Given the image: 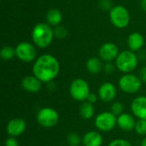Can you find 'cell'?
Here are the masks:
<instances>
[{"label": "cell", "instance_id": "6da1fadb", "mask_svg": "<svg viewBox=\"0 0 146 146\" xmlns=\"http://www.w3.org/2000/svg\"><path fill=\"white\" fill-rule=\"evenodd\" d=\"M60 72L58 60L50 54H44L38 57L33 66V74L42 83H50Z\"/></svg>", "mask_w": 146, "mask_h": 146}, {"label": "cell", "instance_id": "7a4b0ae2", "mask_svg": "<svg viewBox=\"0 0 146 146\" xmlns=\"http://www.w3.org/2000/svg\"><path fill=\"white\" fill-rule=\"evenodd\" d=\"M54 36V30L48 23L37 24L32 32L33 41L39 48L48 47L51 44Z\"/></svg>", "mask_w": 146, "mask_h": 146}, {"label": "cell", "instance_id": "3957f363", "mask_svg": "<svg viewBox=\"0 0 146 146\" xmlns=\"http://www.w3.org/2000/svg\"><path fill=\"white\" fill-rule=\"evenodd\" d=\"M115 66L123 74H129L137 68L138 57L132 50H123L116 57Z\"/></svg>", "mask_w": 146, "mask_h": 146}, {"label": "cell", "instance_id": "277c9868", "mask_svg": "<svg viewBox=\"0 0 146 146\" xmlns=\"http://www.w3.org/2000/svg\"><path fill=\"white\" fill-rule=\"evenodd\" d=\"M69 94L71 98L78 102L86 101L90 92V86L86 80L81 78L74 80L69 86Z\"/></svg>", "mask_w": 146, "mask_h": 146}, {"label": "cell", "instance_id": "5b68a950", "mask_svg": "<svg viewBox=\"0 0 146 146\" xmlns=\"http://www.w3.org/2000/svg\"><path fill=\"white\" fill-rule=\"evenodd\" d=\"M142 81L140 78L133 74H124L118 81L120 89L127 94H134L138 92L141 86Z\"/></svg>", "mask_w": 146, "mask_h": 146}, {"label": "cell", "instance_id": "8992f818", "mask_svg": "<svg viewBox=\"0 0 146 146\" xmlns=\"http://www.w3.org/2000/svg\"><path fill=\"white\" fill-rule=\"evenodd\" d=\"M59 121L58 112L50 107H44L37 113L38 123L44 128L54 127Z\"/></svg>", "mask_w": 146, "mask_h": 146}, {"label": "cell", "instance_id": "52a82bcc", "mask_svg": "<svg viewBox=\"0 0 146 146\" xmlns=\"http://www.w3.org/2000/svg\"><path fill=\"white\" fill-rule=\"evenodd\" d=\"M94 123L98 131L104 133L110 132L117 125V116L110 111H104L96 116Z\"/></svg>", "mask_w": 146, "mask_h": 146}, {"label": "cell", "instance_id": "ba28073f", "mask_svg": "<svg viewBox=\"0 0 146 146\" xmlns=\"http://www.w3.org/2000/svg\"><path fill=\"white\" fill-rule=\"evenodd\" d=\"M111 23L117 28H125L130 21V15L127 9L122 5L113 7L110 12Z\"/></svg>", "mask_w": 146, "mask_h": 146}, {"label": "cell", "instance_id": "9c48e42d", "mask_svg": "<svg viewBox=\"0 0 146 146\" xmlns=\"http://www.w3.org/2000/svg\"><path fill=\"white\" fill-rule=\"evenodd\" d=\"M15 56L24 62H31L36 59L37 51L33 44L29 42H21L15 47Z\"/></svg>", "mask_w": 146, "mask_h": 146}, {"label": "cell", "instance_id": "30bf717a", "mask_svg": "<svg viewBox=\"0 0 146 146\" xmlns=\"http://www.w3.org/2000/svg\"><path fill=\"white\" fill-rule=\"evenodd\" d=\"M27 129V122L20 117L13 118L9 121L6 126V132L10 137H19Z\"/></svg>", "mask_w": 146, "mask_h": 146}, {"label": "cell", "instance_id": "8fae6325", "mask_svg": "<svg viewBox=\"0 0 146 146\" xmlns=\"http://www.w3.org/2000/svg\"><path fill=\"white\" fill-rule=\"evenodd\" d=\"M117 95V89L115 86L111 82L103 83L98 91V96L99 99L104 103H110L115 100Z\"/></svg>", "mask_w": 146, "mask_h": 146}, {"label": "cell", "instance_id": "7c38bea8", "mask_svg": "<svg viewBox=\"0 0 146 146\" xmlns=\"http://www.w3.org/2000/svg\"><path fill=\"white\" fill-rule=\"evenodd\" d=\"M98 55L103 61L110 62L111 61L116 59L119 55V50L116 44H115L114 43L108 42L104 44L100 47L98 50Z\"/></svg>", "mask_w": 146, "mask_h": 146}, {"label": "cell", "instance_id": "4fadbf2b", "mask_svg": "<svg viewBox=\"0 0 146 146\" xmlns=\"http://www.w3.org/2000/svg\"><path fill=\"white\" fill-rule=\"evenodd\" d=\"M131 110L139 120H146V96H139L131 104Z\"/></svg>", "mask_w": 146, "mask_h": 146}, {"label": "cell", "instance_id": "5bb4252c", "mask_svg": "<svg viewBox=\"0 0 146 146\" xmlns=\"http://www.w3.org/2000/svg\"><path fill=\"white\" fill-rule=\"evenodd\" d=\"M21 86L24 91L29 93H37L42 88V82L33 74L25 76L21 82Z\"/></svg>", "mask_w": 146, "mask_h": 146}, {"label": "cell", "instance_id": "9a60e30c", "mask_svg": "<svg viewBox=\"0 0 146 146\" xmlns=\"http://www.w3.org/2000/svg\"><path fill=\"white\" fill-rule=\"evenodd\" d=\"M136 121L133 115L127 113H122L117 116V126L123 131L129 132L135 128Z\"/></svg>", "mask_w": 146, "mask_h": 146}, {"label": "cell", "instance_id": "2e32d148", "mask_svg": "<svg viewBox=\"0 0 146 146\" xmlns=\"http://www.w3.org/2000/svg\"><path fill=\"white\" fill-rule=\"evenodd\" d=\"M104 138L98 131H89L86 133L82 138V143L84 146H102Z\"/></svg>", "mask_w": 146, "mask_h": 146}, {"label": "cell", "instance_id": "e0dca14e", "mask_svg": "<svg viewBox=\"0 0 146 146\" xmlns=\"http://www.w3.org/2000/svg\"><path fill=\"white\" fill-rule=\"evenodd\" d=\"M145 43L144 37L139 33H133L128 36L127 38V45L132 51L139 50Z\"/></svg>", "mask_w": 146, "mask_h": 146}, {"label": "cell", "instance_id": "ac0fdd59", "mask_svg": "<svg viewBox=\"0 0 146 146\" xmlns=\"http://www.w3.org/2000/svg\"><path fill=\"white\" fill-rule=\"evenodd\" d=\"M86 67L89 73H91L92 74H97L102 71V69L104 68V64H103L101 58L91 57L86 61Z\"/></svg>", "mask_w": 146, "mask_h": 146}, {"label": "cell", "instance_id": "d6986e66", "mask_svg": "<svg viewBox=\"0 0 146 146\" xmlns=\"http://www.w3.org/2000/svg\"><path fill=\"white\" fill-rule=\"evenodd\" d=\"M95 115V108L94 105L87 101L82 102L80 106V115L84 120H90Z\"/></svg>", "mask_w": 146, "mask_h": 146}, {"label": "cell", "instance_id": "ffe728a7", "mask_svg": "<svg viewBox=\"0 0 146 146\" xmlns=\"http://www.w3.org/2000/svg\"><path fill=\"white\" fill-rule=\"evenodd\" d=\"M62 15L59 9H50L46 14V21L50 26L56 27L62 21Z\"/></svg>", "mask_w": 146, "mask_h": 146}, {"label": "cell", "instance_id": "44dd1931", "mask_svg": "<svg viewBox=\"0 0 146 146\" xmlns=\"http://www.w3.org/2000/svg\"><path fill=\"white\" fill-rule=\"evenodd\" d=\"M0 56L5 61L11 60L15 56V49H14L12 46L5 45L1 49Z\"/></svg>", "mask_w": 146, "mask_h": 146}, {"label": "cell", "instance_id": "7402d4cb", "mask_svg": "<svg viewBox=\"0 0 146 146\" xmlns=\"http://www.w3.org/2000/svg\"><path fill=\"white\" fill-rule=\"evenodd\" d=\"M82 143L81 137L77 133H70L67 136V144L69 146H80Z\"/></svg>", "mask_w": 146, "mask_h": 146}, {"label": "cell", "instance_id": "603a6c76", "mask_svg": "<svg viewBox=\"0 0 146 146\" xmlns=\"http://www.w3.org/2000/svg\"><path fill=\"white\" fill-rule=\"evenodd\" d=\"M124 110V105L121 102H119V101H116V102H114L112 104H111V107H110V112L112 114H114L115 116H119L120 115H121Z\"/></svg>", "mask_w": 146, "mask_h": 146}, {"label": "cell", "instance_id": "cb8c5ba5", "mask_svg": "<svg viewBox=\"0 0 146 146\" xmlns=\"http://www.w3.org/2000/svg\"><path fill=\"white\" fill-rule=\"evenodd\" d=\"M134 130L139 135L146 136V120H138Z\"/></svg>", "mask_w": 146, "mask_h": 146}, {"label": "cell", "instance_id": "d4e9b609", "mask_svg": "<svg viewBox=\"0 0 146 146\" xmlns=\"http://www.w3.org/2000/svg\"><path fill=\"white\" fill-rule=\"evenodd\" d=\"M68 29L63 26H56L54 29V35L57 38H64L68 35Z\"/></svg>", "mask_w": 146, "mask_h": 146}, {"label": "cell", "instance_id": "484cf974", "mask_svg": "<svg viewBox=\"0 0 146 146\" xmlns=\"http://www.w3.org/2000/svg\"><path fill=\"white\" fill-rule=\"evenodd\" d=\"M108 146H133L132 144L124 139H115L114 140H112Z\"/></svg>", "mask_w": 146, "mask_h": 146}, {"label": "cell", "instance_id": "4316f807", "mask_svg": "<svg viewBox=\"0 0 146 146\" xmlns=\"http://www.w3.org/2000/svg\"><path fill=\"white\" fill-rule=\"evenodd\" d=\"M4 146H19V142L15 137H9L4 141Z\"/></svg>", "mask_w": 146, "mask_h": 146}, {"label": "cell", "instance_id": "83f0119b", "mask_svg": "<svg viewBox=\"0 0 146 146\" xmlns=\"http://www.w3.org/2000/svg\"><path fill=\"white\" fill-rule=\"evenodd\" d=\"M98 98H98V95H96L95 93L91 92V93L89 94V96H88V98H87L86 101H87V102H89V103H91V104H94L98 101Z\"/></svg>", "mask_w": 146, "mask_h": 146}, {"label": "cell", "instance_id": "f1b7e54d", "mask_svg": "<svg viewBox=\"0 0 146 146\" xmlns=\"http://www.w3.org/2000/svg\"><path fill=\"white\" fill-rule=\"evenodd\" d=\"M104 71L107 73V74H112L114 71H115V66L114 64L110 62H107L106 65L104 66Z\"/></svg>", "mask_w": 146, "mask_h": 146}, {"label": "cell", "instance_id": "f546056e", "mask_svg": "<svg viewBox=\"0 0 146 146\" xmlns=\"http://www.w3.org/2000/svg\"><path fill=\"white\" fill-rule=\"evenodd\" d=\"M143 83H146V66L143 67L139 71V76Z\"/></svg>", "mask_w": 146, "mask_h": 146}, {"label": "cell", "instance_id": "4dcf8cb0", "mask_svg": "<svg viewBox=\"0 0 146 146\" xmlns=\"http://www.w3.org/2000/svg\"><path fill=\"white\" fill-rule=\"evenodd\" d=\"M140 5H141V8H142V9H143L144 11H145L146 12V0H142V1H141V3H140Z\"/></svg>", "mask_w": 146, "mask_h": 146}, {"label": "cell", "instance_id": "1f68e13d", "mask_svg": "<svg viewBox=\"0 0 146 146\" xmlns=\"http://www.w3.org/2000/svg\"><path fill=\"white\" fill-rule=\"evenodd\" d=\"M141 146H146V137H145L144 139L141 141Z\"/></svg>", "mask_w": 146, "mask_h": 146}, {"label": "cell", "instance_id": "d6a6232c", "mask_svg": "<svg viewBox=\"0 0 146 146\" xmlns=\"http://www.w3.org/2000/svg\"><path fill=\"white\" fill-rule=\"evenodd\" d=\"M80 146H81V145H80ZM83 146H84V145H83Z\"/></svg>", "mask_w": 146, "mask_h": 146}]
</instances>
